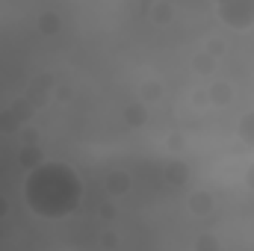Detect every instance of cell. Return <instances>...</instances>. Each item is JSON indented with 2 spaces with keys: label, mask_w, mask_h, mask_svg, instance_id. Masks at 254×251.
Instances as JSON below:
<instances>
[{
  "label": "cell",
  "mask_w": 254,
  "mask_h": 251,
  "mask_svg": "<svg viewBox=\"0 0 254 251\" xmlns=\"http://www.w3.org/2000/svg\"><path fill=\"white\" fill-rule=\"evenodd\" d=\"M24 204L39 219H68L83 201V181L63 160H45L24 175Z\"/></svg>",
  "instance_id": "1"
},
{
  "label": "cell",
  "mask_w": 254,
  "mask_h": 251,
  "mask_svg": "<svg viewBox=\"0 0 254 251\" xmlns=\"http://www.w3.org/2000/svg\"><path fill=\"white\" fill-rule=\"evenodd\" d=\"M216 15L231 30H252L254 27V0H225L216 6Z\"/></svg>",
  "instance_id": "2"
},
{
  "label": "cell",
  "mask_w": 254,
  "mask_h": 251,
  "mask_svg": "<svg viewBox=\"0 0 254 251\" xmlns=\"http://www.w3.org/2000/svg\"><path fill=\"white\" fill-rule=\"evenodd\" d=\"M237 136H240V142L254 145V110L243 113V119H240V125H237Z\"/></svg>",
  "instance_id": "3"
},
{
  "label": "cell",
  "mask_w": 254,
  "mask_h": 251,
  "mask_svg": "<svg viewBox=\"0 0 254 251\" xmlns=\"http://www.w3.org/2000/svg\"><path fill=\"white\" fill-rule=\"evenodd\" d=\"M213 95H216V101L228 104L231 101V86H213Z\"/></svg>",
  "instance_id": "4"
},
{
  "label": "cell",
  "mask_w": 254,
  "mask_h": 251,
  "mask_svg": "<svg viewBox=\"0 0 254 251\" xmlns=\"http://www.w3.org/2000/svg\"><path fill=\"white\" fill-rule=\"evenodd\" d=\"M195 249H198V251H216V243H213V237H210V234H204V237L195 243Z\"/></svg>",
  "instance_id": "5"
},
{
  "label": "cell",
  "mask_w": 254,
  "mask_h": 251,
  "mask_svg": "<svg viewBox=\"0 0 254 251\" xmlns=\"http://www.w3.org/2000/svg\"><path fill=\"white\" fill-rule=\"evenodd\" d=\"M192 207H195V210H207V207H210V198H207V195H201V198L195 195V198H192Z\"/></svg>",
  "instance_id": "6"
},
{
  "label": "cell",
  "mask_w": 254,
  "mask_h": 251,
  "mask_svg": "<svg viewBox=\"0 0 254 251\" xmlns=\"http://www.w3.org/2000/svg\"><path fill=\"white\" fill-rule=\"evenodd\" d=\"M6 210H9V204H6V201H3V198H0V216H3V213H6Z\"/></svg>",
  "instance_id": "7"
},
{
  "label": "cell",
  "mask_w": 254,
  "mask_h": 251,
  "mask_svg": "<svg viewBox=\"0 0 254 251\" xmlns=\"http://www.w3.org/2000/svg\"><path fill=\"white\" fill-rule=\"evenodd\" d=\"M249 184L254 187V166H252V172H249Z\"/></svg>",
  "instance_id": "8"
}]
</instances>
